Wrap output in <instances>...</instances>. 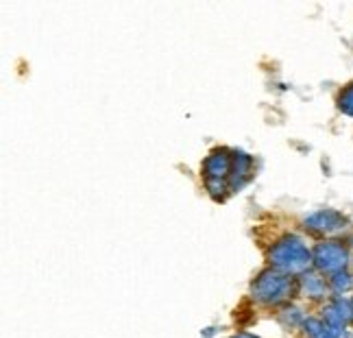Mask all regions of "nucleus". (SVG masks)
Instances as JSON below:
<instances>
[{
  "label": "nucleus",
  "instance_id": "nucleus-1",
  "mask_svg": "<svg viewBox=\"0 0 353 338\" xmlns=\"http://www.w3.org/2000/svg\"><path fill=\"white\" fill-rule=\"evenodd\" d=\"M268 262L273 268L281 270L286 275H303L314 266V258H312V249L305 245L303 238L294 234H288L279 238L268 251Z\"/></svg>",
  "mask_w": 353,
  "mask_h": 338
},
{
  "label": "nucleus",
  "instance_id": "nucleus-2",
  "mask_svg": "<svg viewBox=\"0 0 353 338\" xmlns=\"http://www.w3.org/2000/svg\"><path fill=\"white\" fill-rule=\"evenodd\" d=\"M294 292L292 275L281 273L277 268H266L251 284V297L264 306H279L288 301Z\"/></svg>",
  "mask_w": 353,
  "mask_h": 338
},
{
  "label": "nucleus",
  "instance_id": "nucleus-3",
  "mask_svg": "<svg viewBox=\"0 0 353 338\" xmlns=\"http://www.w3.org/2000/svg\"><path fill=\"white\" fill-rule=\"evenodd\" d=\"M234 151L227 148H214V151L203 161V177L205 188L214 199H225L229 190V175H232Z\"/></svg>",
  "mask_w": 353,
  "mask_h": 338
},
{
  "label": "nucleus",
  "instance_id": "nucleus-4",
  "mask_svg": "<svg viewBox=\"0 0 353 338\" xmlns=\"http://www.w3.org/2000/svg\"><path fill=\"white\" fill-rule=\"evenodd\" d=\"M312 258H314V268L321 275H336L341 270H347L351 262V251L341 240H323L312 249Z\"/></svg>",
  "mask_w": 353,
  "mask_h": 338
},
{
  "label": "nucleus",
  "instance_id": "nucleus-5",
  "mask_svg": "<svg viewBox=\"0 0 353 338\" xmlns=\"http://www.w3.org/2000/svg\"><path fill=\"white\" fill-rule=\"evenodd\" d=\"M305 229L312 234H323V236H332V234H338V232H345L349 221L341 212L336 210H319L314 214L305 216L303 221Z\"/></svg>",
  "mask_w": 353,
  "mask_h": 338
},
{
  "label": "nucleus",
  "instance_id": "nucleus-6",
  "mask_svg": "<svg viewBox=\"0 0 353 338\" xmlns=\"http://www.w3.org/2000/svg\"><path fill=\"white\" fill-rule=\"evenodd\" d=\"M299 288H301V292L307 299H314V301L327 299L332 292L330 281L325 279L319 270H307V273H303L301 279H299Z\"/></svg>",
  "mask_w": 353,
  "mask_h": 338
},
{
  "label": "nucleus",
  "instance_id": "nucleus-7",
  "mask_svg": "<svg viewBox=\"0 0 353 338\" xmlns=\"http://www.w3.org/2000/svg\"><path fill=\"white\" fill-rule=\"evenodd\" d=\"M251 175H253V157L242 151H234L232 175H229V190L232 192L240 190V188L251 179Z\"/></svg>",
  "mask_w": 353,
  "mask_h": 338
},
{
  "label": "nucleus",
  "instance_id": "nucleus-8",
  "mask_svg": "<svg viewBox=\"0 0 353 338\" xmlns=\"http://www.w3.org/2000/svg\"><path fill=\"white\" fill-rule=\"evenodd\" d=\"M330 288L336 297H347L349 292H353V275L349 270H341L330 277Z\"/></svg>",
  "mask_w": 353,
  "mask_h": 338
},
{
  "label": "nucleus",
  "instance_id": "nucleus-9",
  "mask_svg": "<svg viewBox=\"0 0 353 338\" xmlns=\"http://www.w3.org/2000/svg\"><path fill=\"white\" fill-rule=\"evenodd\" d=\"M303 332H305L307 338H334L323 319H305L303 321Z\"/></svg>",
  "mask_w": 353,
  "mask_h": 338
},
{
  "label": "nucleus",
  "instance_id": "nucleus-10",
  "mask_svg": "<svg viewBox=\"0 0 353 338\" xmlns=\"http://www.w3.org/2000/svg\"><path fill=\"white\" fill-rule=\"evenodd\" d=\"M338 107L341 112L353 118V83H349L341 94H338Z\"/></svg>",
  "mask_w": 353,
  "mask_h": 338
},
{
  "label": "nucleus",
  "instance_id": "nucleus-11",
  "mask_svg": "<svg viewBox=\"0 0 353 338\" xmlns=\"http://www.w3.org/2000/svg\"><path fill=\"white\" fill-rule=\"evenodd\" d=\"M234 338H255L253 334H238V336H234Z\"/></svg>",
  "mask_w": 353,
  "mask_h": 338
},
{
  "label": "nucleus",
  "instance_id": "nucleus-12",
  "mask_svg": "<svg viewBox=\"0 0 353 338\" xmlns=\"http://www.w3.org/2000/svg\"><path fill=\"white\" fill-rule=\"evenodd\" d=\"M351 338H353V334H351Z\"/></svg>",
  "mask_w": 353,
  "mask_h": 338
}]
</instances>
